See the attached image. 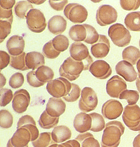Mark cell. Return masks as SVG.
Masks as SVG:
<instances>
[{"label":"cell","instance_id":"obj_47","mask_svg":"<svg viewBox=\"0 0 140 147\" xmlns=\"http://www.w3.org/2000/svg\"><path fill=\"white\" fill-rule=\"evenodd\" d=\"M0 20L9 22L12 24L13 21L12 9H0Z\"/></svg>","mask_w":140,"mask_h":147},{"label":"cell","instance_id":"obj_28","mask_svg":"<svg viewBox=\"0 0 140 147\" xmlns=\"http://www.w3.org/2000/svg\"><path fill=\"white\" fill-rule=\"evenodd\" d=\"M59 118L49 116L46 110L43 112L38 120L39 125L44 129H49L56 127L58 125Z\"/></svg>","mask_w":140,"mask_h":147},{"label":"cell","instance_id":"obj_33","mask_svg":"<svg viewBox=\"0 0 140 147\" xmlns=\"http://www.w3.org/2000/svg\"><path fill=\"white\" fill-rule=\"evenodd\" d=\"M92 117V125L90 130L97 132L101 131L106 127V123L104 117L99 113H97L89 114Z\"/></svg>","mask_w":140,"mask_h":147},{"label":"cell","instance_id":"obj_18","mask_svg":"<svg viewBox=\"0 0 140 147\" xmlns=\"http://www.w3.org/2000/svg\"><path fill=\"white\" fill-rule=\"evenodd\" d=\"M32 136L30 131L25 128L17 129L10 139L14 147H26L31 141Z\"/></svg>","mask_w":140,"mask_h":147},{"label":"cell","instance_id":"obj_19","mask_svg":"<svg viewBox=\"0 0 140 147\" xmlns=\"http://www.w3.org/2000/svg\"><path fill=\"white\" fill-rule=\"evenodd\" d=\"M70 57L75 61H85L90 56L88 49L84 44L80 42H75L70 46Z\"/></svg>","mask_w":140,"mask_h":147},{"label":"cell","instance_id":"obj_34","mask_svg":"<svg viewBox=\"0 0 140 147\" xmlns=\"http://www.w3.org/2000/svg\"><path fill=\"white\" fill-rule=\"evenodd\" d=\"M54 144L56 142L52 140V133L50 132L41 133L38 138L32 142L34 147H48Z\"/></svg>","mask_w":140,"mask_h":147},{"label":"cell","instance_id":"obj_44","mask_svg":"<svg viewBox=\"0 0 140 147\" xmlns=\"http://www.w3.org/2000/svg\"><path fill=\"white\" fill-rule=\"evenodd\" d=\"M120 5L126 11H135L140 6V0H121Z\"/></svg>","mask_w":140,"mask_h":147},{"label":"cell","instance_id":"obj_5","mask_svg":"<svg viewBox=\"0 0 140 147\" xmlns=\"http://www.w3.org/2000/svg\"><path fill=\"white\" fill-rule=\"evenodd\" d=\"M125 125L131 130L140 131V108L137 105H128L125 107L122 115Z\"/></svg>","mask_w":140,"mask_h":147},{"label":"cell","instance_id":"obj_7","mask_svg":"<svg viewBox=\"0 0 140 147\" xmlns=\"http://www.w3.org/2000/svg\"><path fill=\"white\" fill-rule=\"evenodd\" d=\"M98 103L97 95L94 90L85 87L81 92L79 101V108L83 113H89L96 109Z\"/></svg>","mask_w":140,"mask_h":147},{"label":"cell","instance_id":"obj_17","mask_svg":"<svg viewBox=\"0 0 140 147\" xmlns=\"http://www.w3.org/2000/svg\"><path fill=\"white\" fill-rule=\"evenodd\" d=\"M25 43L23 37L19 35L11 37L6 43V48L10 55L16 56L21 55L24 49Z\"/></svg>","mask_w":140,"mask_h":147},{"label":"cell","instance_id":"obj_54","mask_svg":"<svg viewBox=\"0 0 140 147\" xmlns=\"http://www.w3.org/2000/svg\"><path fill=\"white\" fill-rule=\"evenodd\" d=\"M136 86L140 94V79L139 78H137V80H136Z\"/></svg>","mask_w":140,"mask_h":147},{"label":"cell","instance_id":"obj_20","mask_svg":"<svg viewBox=\"0 0 140 147\" xmlns=\"http://www.w3.org/2000/svg\"><path fill=\"white\" fill-rule=\"evenodd\" d=\"M20 128H25L30 131L32 136V142L36 140L40 136L36 122L33 118L30 115H25L20 118L18 123L17 129Z\"/></svg>","mask_w":140,"mask_h":147},{"label":"cell","instance_id":"obj_40","mask_svg":"<svg viewBox=\"0 0 140 147\" xmlns=\"http://www.w3.org/2000/svg\"><path fill=\"white\" fill-rule=\"evenodd\" d=\"M81 89L79 86L77 84L72 83V88L69 93L64 97V100L69 102H73L77 101L80 97L81 93Z\"/></svg>","mask_w":140,"mask_h":147},{"label":"cell","instance_id":"obj_1","mask_svg":"<svg viewBox=\"0 0 140 147\" xmlns=\"http://www.w3.org/2000/svg\"><path fill=\"white\" fill-rule=\"evenodd\" d=\"M125 127L119 121L107 123L101 140V147H118L121 137L125 132Z\"/></svg>","mask_w":140,"mask_h":147},{"label":"cell","instance_id":"obj_50","mask_svg":"<svg viewBox=\"0 0 140 147\" xmlns=\"http://www.w3.org/2000/svg\"><path fill=\"white\" fill-rule=\"evenodd\" d=\"M62 144L65 147H81L80 144L76 139L70 140Z\"/></svg>","mask_w":140,"mask_h":147},{"label":"cell","instance_id":"obj_16","mask_svg":"<svg viewBox=\"0 0 140 147\" xmlns=\"http://www.w3.org/2000/svg\"><path fill=\"white\" fill-rule=\"evenodd\" d=\"M66 105L61 98L52 97L46 105V111L49 116L59 117L65 113Z\"/></svg>","mask_w":140,"mask_h":147},{"label":"cell","instance_id":"obj_37","mask_svg":"<svg viewBox=\"0 0 140 147\" xmlns=\"http://www.w3.org/2000/svg\"><path fill=\"white\" fill-rule=\"evenodd\" d=\"M13 123V117L11 113L7 110H1L0 111V126L4 129L11 128Z\"/></svg>","mask_w":140,"mask_h":147},{"label":"cell","instance_id":"obj_45","mask_svg":"<svg viewBox=\"0 0 140 147\" xmlns=\"http://www.w3.org/2000/svg\"><path fill=\"white\" fill-rule=\"evenodd\" d=\"M26 78L29 85L33 87H40L45 84L44 83L40 82L37 78L36 71H32L28 72L26 75Z\"/></svg>","mask_w":140,"mask_h":147},{"label":"cell","instance_id":"obj_26","mask_svg":"<svg viewBox=\"0 0 140 147\" xmlns=\"http://www.w3.org/2000/svg\"><path fill=\"white\" fill-rule=\"evenodd\" d=\"M122 58L132 65L137 64L140 59V51L135 46H128L122 52Z\"/></svg>","mask_w":140,"mask_h":147},{"label":"cell","instance_id":"obj_52","mask_svg":"<svg viewBox=\"0 0 140 147\" xmlns=\"http://www.w3.org/2000/svg\"><path fill=\"white\" fill-rule=\"evenodd\" d=\"M6 80L5 77L2 74H1V89L3 88V86L6 84Z\"/></svg>","mask_w":140,"mask_h":147},{"label":"cell","instance_id":"obj_21","mask_svg":"<svg viewBox=\"0 0 140 147\" xmlns=\"http://www.w3.org/2000/svg\"><path fill=\"white\" fill-rule=\"evenodd\" d=\"M92 125V117L85 113L77 114L73 120V127L77 131L80 133H85L90 130Z\"/></svg>","mask_w":140,"mask_h":147},{"label":"cell","instance_id":"obj_49","mask_svg":"<svg viewBox=\"0 0 140 147\" xmlns=\"http://www.w3.org/2000/svg\"><path fill=\"white\" fill-rule=\"evenodd\" d=\"M15 3V0H1L0 1V5L3 9H12Z\"/></svg>","mask_w":140,"mask_h":147},{"label":"cell","instance_id":"obj_48","mask_svg":"<svg viewBox=\"0 0 140 147\" xmlns=\"http://www.w3.org/2000/svg\"><path fill=\"white\" fill-rule=\"evenodd\" d=\"M68 3V1H49L50 6L52 9L57 11H61L65 9V7L67 6Z\"/></svg>","mask_w":140,"mask_h":147},{"label":"cell","instance_id":"obj_6","mask_svg":"<svg viewBox=\"0 0 140 147\" xmlns=\"http://www.w3.org/2000/svg\"><path fill=\"white\" fill-rule=\"evenodd\" d=\"M26 20L28 28L34 33H42L46 28V18L43 13L39 9H31L26 16Z\"/></svg>","mask_w":140,"mask_h":147},{"label":"cell","instance_id":"obj_58","mask_svg":"<svg viewBox=\"0 0 140 147\" xmlns=\"http://www.w3.org/2000/svg\"><path fill=\"white\" fill-rule=\"evenodd\" d=\"M139 46H140V41H139Z\"/></svg>","mask_w":140,"mask_h":147},{"label":"cell","instance_id":"obj_27","mask_svg":"<svg viewBox=\"0 0 140 147\" xmlns=\"http://www.w3.org/2000/svg\"><path fill=\"white\" fill-rule=\"evenodd\" d=\"M70 38L76 42L85 41L87 37V30L83 25H75L69 31Z\"/></svg>","mask_w":140,"mask_h":147},{"label":"cell","instance_id":"obj_32","mask_svg":"<svg viewBox=\"0 0 140 147\" xmlns=\"http://www.w3.org/2000/svg\"><path fill=\"white\" fill-rule=\"evenodd\" d=\"M26 54L23 52L21 55L16 56H11L10 66L20 71H25L28 70L26 63Z\"/></svg>","mask_w":140,"mask_h":147},{"label":"cell","instance_id":"obj_56","mask_svg":"<svg viewBox=\"0 0 140 147\" xmlns=\"http://www.w3.org/2000/svg\"><path fill=\"white\" fill-rule=\"evenodd\" d=\"M48 147H65L64 146L63 144H52V145H50V146H49Z\"/></svg>","mask_w":140,"mask_h":147},{"label":"cell","instance_id":"obj_9","mask_svg":"<svg viewBox=\"0 0 140 147\" xmlns=\"http://www.w3.org/2000/svg\"><path fill=\"white\" fill-rule=\"evenodd\" d=\"M118 18V13L113 7L109 5H102L99 7L96 13L97 23L101 26L112 24Z\"/></svg>","mask_w":140,"mask_h":147},{"label":"cell","instance_id":"obj_8","mask_svg":"<svg viewBox=\"0 0 140 147\" xmlns=\"http://www.w3.org/2000/svg\"><path fill=\"white\" fill-rule=\"evenodd\" d=\"M65 16L73 23H81L87 20L88 13L83 6L78 3H69L64 10Z\"/></svg>","mask_w":140,"mask_h":147},{"label":"cell","instance_id":"obj_51","mask_svg":"<svg viewBox=\"0 0 140 147\" xmlns=\"http://www.w3.org/2000/svg\"><path fill=\"white\" fill-rule=\"evenodd\" d=\"M133 146V147H140V133L134 138Z\"/></svg>","mask_w":140,"mask_h":147},{"label":"cell","instance_id":"obj_14","mask_svg":"<svg viewBox=\"0 0 140 147\" xmlns=\"http://www.w3.org/2000/svg\"><path fill=\"white\" fill-rule=\"evenodd\" d=\"M116 73L128 82L137 80V74L133 65L125 61H119L116 66Z\"/></svg>","mask_w":140,"mask_h":147},{"label":"cell","instance_id":"obj_41","mask_svg":"<svg viewBox=\"0 0 140 147\" xmlns=\"http://www.w3.org/2000/svg\"><path fill=\"white\" fill-rule=\"evenodd\" d=\"M24 83V77L21 73L14 74L9 80V85L14 89L19 88Z\"/></svg>","mask_w":140,"mask_h":147},{"label":"cell","instance_id":"obj_24","mask_svg":"<svg viewBox=\"0 0 140 147\" xmlns=\"http://www.w3.org/2000/svg\"><path fill=\"white\" fill-rule=\"evenodd\" d=\"M71 137V131L67 126H56L52 132V140L56 144L61 143Z\"/></svg>","mask_w":140,"mask_h":147},{"label":"cell","instance_id":"obj_42","mask_svg":"<svg viewBox=\"0 0 140 147\" xmlns=\"http://www.w3.org/2000/svg\"><path fill=\"white\" fill-rule=\"evenodd\" d=\"M1 94V106L5 107L6 105L10 103L12 101L14 95L13 94V92L11 89L7 88H1L0 90Z\"/></svg>","mask_w":140,"mask_h":147},{"label":"cell","instance_id":"obj_43","mask_svg":"<svg viewBox=\"0 0 140 147\" xmlns=\"http://www.w3.org/2000/svg\"><path fill=\"white\" fill-rule=\"evenodd\" d=\"M1 28V37L0 43H2L3 40L9 35L11 32L12 24L9 22L0 20Z\"/></svg>","mask_w":140,"mask_h":147},{"label":"cell","instance_id":"obj_57","mask_svg":"<svg viewBox=\"0 0 140 147\" xmlns=\"http://www.w3.org/2000/svg\"><path fill=\"white\" fill-rule=\"evenodd\" d=\"M6 147H13V146L12 144V143H11V140H10V139L9 140L8 142H7V144ZM28 147V146L27 147Z\"/></svg>","mask_w":140,"mask_h":147},{"label":"cell","instance_id":"obj_25","mask_svg":"<svg viewBox=\"0 0 140 147\" xmlns=\"http://www.w3.org/2000/svg\"><path fill=\"white\" fill-rule=\"evenodd\" d=\"M125 24L128 30L140 32V12L129 13L125 19Z\"/></svg>","mask_w":140,"mask_h":147},{"label":"cell","instance_id":"obj_4","mask_svg":"<svg viewBox=\"0 0 140 147\" xmlns=\"http://www.w3.org/2000/svg\"><path fill=\"white\" fill-rule=\"evenodd\" d=\"M72 88V83L64 77H59L47 83L46 89L54 98H61L67 96Z\"/></svg>","mask_w":140,"mask_h":147},{"label":"cell","instance_id":"obj_10","mask_svg":"<svg viewBox=\"0 0 140 147\" xmlns=\"http://www.w3.org/2000/svg\"><path fill=\"white\" fill-rule=\"evenodd\" d=\"M31 97L29 92L25 89H22L15 92L13 99V109L16 113L25 112L30 104Z\"/></svg>","mask_w":140,"mask_h":147},{"label":"cell","instance_id":"obj_55","mask_svg":"<svg viewBox=\"0 0 140 147\" xmlns=\"http://www.w3.org/2000/svg\"><path fill=\"white\" fill-rule=\"evenodd\" d=\"M137 71H138L139 78L140 79V59L137 63Z\"/></svg>","mask_w":140,"mask_h":147},{"label":"cell","instance_id":"obj_23","mask_svg":"<svg viewBox=\"0 0 140 147\" xmlns=\"http://www.w3.org/2000/svg\"><path fill=\"white\" fill-rule=\"evenodd\" d=\"M26 63L28 68L34 71L45 64L44 55L40 52H31L26 56Z\"/></svg>","mask_w":140,"mask_h":147},{"label":"cell","instance_id":"obj_36","mask_svg":"<svg viewBox=\"0 0 140 147\" xmlns=\"http://www.w3.org/2000/svg\"><path fill=\"white\" fill-rule=\"evenodd\" d=\"M140 98L139 92L134 90H125L120 95V99H125L130 105H136Z\"/></svg>","mask_w":140,"mask_h":147},{"label":"cell","instance_id":"obj_53","mask_svg":"<svg viewBox=\"0 0 140 147\" xmlns=\"http://www.w3.org/2000/svg\"><path fill=\"white\" fill-rule=\"evenodd\" d=\"M29 1V2H30L32 4H35L36 5L42 4L45 2V1Z\"/></svg>","mask_w":140,"mask_h":147},{"label":"cell","instance_id":"obj_3","mask_svg":"<svg viewBox=\"0 0 140 147\" xmlns=\"http://www.w3.org/2000/svg\"><path fill=\"white\" fill-rule=\"evenodd\" d=\"M108 35L113 44L120 47L128 46L132 38L129 31L120 23L111 25L108 30Z\"/></svg>","mask_w":140,"mask_h":147},{"label":"cell","instance_id":"obj_30","mask_svg":"<svg viewBox=\"0 0 140 147\" xmlns=\"http://www.w3.org/2000/svg\"><path fill=\"white\" fill-rule=\"evenodd\" d=\"M36 76L39 81L45 84L53 80L54 73L50 68L43 65L37 69Z\"/></svg>","mask_w":140,"mask_h":147},{"label":"cell","instance_id":"obj_12","mask_svg":"<svg viewBox=\"0 0 140 147\" xmlns=\"http://www.w3.org/2000/svg\"><path fill=\"white\" fill-rule=\"evenodd\" d=\"M123 110L122 104L120 101L115 99H110L104 103L101 112L106 119L114 120L121 115Z\"/></svg>","mask_w":140,"mask_h":147},{"label":"cell","instance_id":"obj_29","mask_svg":"<svg viewBox=\"0 0 140 147\" xmlns=\"http://www.w3.org/2000/svg\"><path fill=\"white\" fill-rule=\"evenodd\" d=\"M76 140L81 144V147H100L98 141L90 132L80 134L76 138Z\"/></svg>","mask_w":140,"mask_h":147},{"label":"cell","instance_id":"obj_31","mask_svg":"<svg viewBox=\"0 0 140 147\" xmlns=\"http://www.w3.org/2000/svg\"><path fill=\"white\" fill-rule=\"evenodd\" d=\"M34 9L32 4L28 1H19L15 4L14 11L16 16L20 18H26L28 13Z\"/></svg>","mask_w":140,"mask_h":147},{"label":"cell","instance_id":"obj_46","mask_svg":"<svg viewBox=\"0 0 140 147\" xmlns=\"http://www.w3.org/2000/svg\"><path fill=\"white\" fill-rule=\"evenodd\" d=\"M11 56L8 53L3 51H0V70L2 71L10 64Z\"/></svg>","mask_w":140,"mask_h":147},{"label":"cell","instance_id":"obj_15","mask_svg":"<svg viewBox=\"0 0 140 147\" xmlns=\"http://www.w3.org/2000/svg\"><path fill=\"white\" fill-rule=\"evenodd\" d=\"M110 50L109 40L104 35H100L98 41L91 47L92 55L95 58L101 59L106 57L108 55Z\"/></svg>","mask_w":140,"mask_h":147},{"label":"cell","instance_id":"obj_22","mask_svg":"<svg viewBox=\"0 0 140 147\" xmlns=\"http://www.w3.org/2000/svg\"><path fill=\"white\" fill-rule=\"evenodd\" d=\"M66 20L61 16H55L49 20L48 28L52 34L61 35L66 30Z\"/></svg>","mask_w":140,"mask_h":147},{"label":"cell","instance_id":"obj_39","mask_svg":"<svg viewBox=\"0 0 140 147\" xmlns=\"http://www.w3.org/2000/svg\"><path fill=\"white\" fill-rule=\"evenodd\" d=\"M43 54L44 56L49 59H55L58 57L61 54V52L57 51L54 48L52 40L49 41L48 42L46 43L43 49Z\"/></svg>","mask_w":140,"mask_h":147},{"label":"cell","instance_id":"obj_11","mask_svg":"<svg viewBox=\"0 0 140 147\" xmlns=\"http://www.w3.org/2000/svg\"><path fill=\"white\" fill-rule=\"evenodd\" d=\"M127 89V84L121 77L115 75L108 80L106 85L107 94L111 97L119 98L120 95Z\"/></svg>","mask_w":140,"mask_h":147},{"label":"cell","instance_id":"obj_35","mask_svg":"<svg viewBox=\"0 0 140 147\" xmlns=\"http://www.w3.org/2000/svg\"><path fill=\"white\" fill-rule=\"evenodd\" d=\"M52 40L54 48L59 52L66 51L69 46V40L67 37L63 35H58Z\"/></svg>","mask_w":140,"mask_h":147},{"label":"cell","instance_id":"obj_38","mask_svg":"<svg viewBox=\"0 0 140 147\" xmlns=\"http://www.w3.org/2000/svg\"><path fill=\"white\" fill-rule=\"evenodd\" d=\"M83 25L85 26L87 30V37L84 42L89 44H94L97 43L99 38V34L97 31L90 25L85 24Z\"/></svg>","mask_w":140,"mask_h":147},{"label":"cell","instance_id":"obj_13","mask_svg":"<svg viewBox=\"0 0 140 147\" xmlns=\"http://www.w3.org/2000/svg\"><path fill=\"white\" fill-rule=\"evenodd\" d=\"M89 71L94 76L101 80L107 79L112 72L110 65L104 60L94 61L90 66Z\"/></svg>","mask_w":140,"mask_h":147},{"label":"cell","instance_id":"obj_2","mask_svg":"<svg viewBox=\"0 0 140 147\" xmlns=\"http://www.w3.org/2000/svg\"><path fill=\"white\" fill-rule=\"evenodd\" d=\"M83 70V61H76L71 57H69L61 66L59 71L61 77L73 81L79 77Z\"/></svg>","mask_w":140,"mask_h":147}]
</instances>
